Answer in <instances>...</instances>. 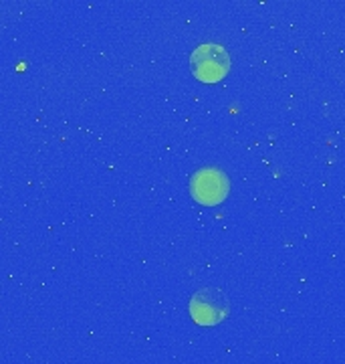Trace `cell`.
Segmentation results:
<instances>
[{
	"instance_id": "cell-1",
	"label": "cell",
	"mask_w": 345,
	"mask_h": 364,
	"mask_svg": "<svg viewBox=\"0 0 345 364\" xmlns=\"http://www.w3.org/2000/svg\"><path fill=\"white\" fill-rule=\"evenodd\" d=\"M190 65L194 77L204 83H217L229 73L230 57L224 47L217 43H206L192 53Z\"/></svg>"
},
{
	"instance_id": "cell-2",
	"label": "cell",
	"mask_w": 345,
	"mask_h": 364,
	"mask_svg": "<svg viewBox=\"0 0 345 364\" xmlns=\"http://www.w3.org/2000/svg\"><path fill=\"white\" fill-rule=\"evenodd\" d=\"M229 298L217 287H202L192 296L190 316L196 324H220L229 316Z\"/></svg>"
},
{
	"instance_id": "cell-3",
	"label": "cell",
	"mask_w": 345,
	"mask_h": 364,
	"mask_svg": "<svg viewBox=\"0 0 345 364\" xmlns=\"http://www.w3.org/2000/svg\"><path fill=\"white\" fill-rule=\"evenodd\" d=\"M230 182L222 170L204 168L198 170L190 181V193L196 203L212 207L220 205L229 195Z\"/></svg>"
}]
</instances>
